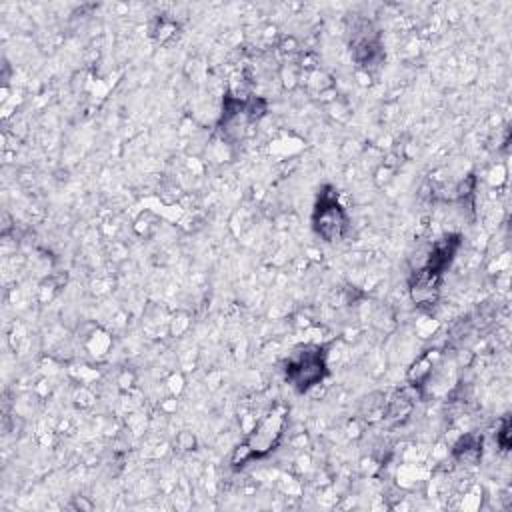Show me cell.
Returning <instances> with one entry per match:
<instances>
[{"instance_id":"obj_2","label":"cell","mask_w":512,"mask_h":512,"mask_svg":"<svg viewBox=\"0 0 512 512\" xmlns=\"http://www.w3.org/2000/svg\"><path fill=\"white\" fill-rule=\"evenodd\" d=\"M286 380L298 390L306 392L308 388L316 386L326 374V362L322 348L306 346L300 352L292 354L286 362Z\"/></svg>"},{"instance_id":"obj_1","label":"cell","mask_w":512,"mask_h":512,"mask_svg":"<svg viewBox=\"0 0 512 512\" xmlns=\"http://www.w3.org/2000/svg\"><path fill=\"white\" fill-rule=\"evenodd\" d=\"M312 226H314V232L326 242H336L344 236L348 226V216L340 206L334 188L326 186L320 192L314 206V214H312Z\"/></svg>"},{"instance_id":"obj_3","label":"cell","mask_w":512,"mask_h":512,"mask_svg":"<svg viewBox=\"0 0 512 512\" xmlns=\"http://www.w3.org/2000/svg\"><path fill=\"white\" fill-rule=\"evenodd\" d=\"M458 246H460V240H458L456 236H446V238H442V240L436 242V246L432 248L430 258H428V262H426L424 268H426L428 272L436 274V276H442V272L450 266V262H452V258H454Z\"/></svg>"}]
</instances>
